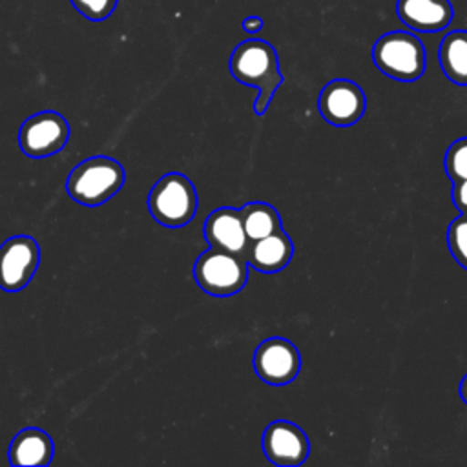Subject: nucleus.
Here are the masks:
<instances>
[{
    "instance_id": "obj_1",
    "label": "nucleus",
    "mask_w": 467,
    "mask_h": 467,
    "mask_svg": "<svg viewBox=\"0 0 467 467\" xmlns=\"http://www.w3.org/2000/svg\"><path fill=\"white\" fill-rule=\"evenodd\" d=\"M228 66L232 77L237 82L257 88L254 111L263 115L270 106L274 93L283 84V73L279 69V57L275 47L266 40L248 38L234 47Z\"/></svg>"
},
{
    "instance_id": "obj_2",
    "label": "nucleus",
    "mask_w": 467,
    "mask_h": 467,
    "mask_svg": "<svg viewBox=\"0 0 467 467\" xmlns=\"http://www.w3.org/2000/svg\"><path fill=\"white\" fill-rule=\"evenodd\" d=\"M122 164L106 155H95L78 162L67 175L69 197L84 206H100L109 201L124 184Z\"/></svg>"
},
{
    "instance_id": "obj_3",
    "label": "nucleus",
    "mask_w": 467,
    "mask_h": 467,
    "mask_svg": "<svg viewBox=\"0 0 467 467\" xmlns=\"http://www.w3.org/2000/svg\"><path fill=\"white\" fill-rule=\"evenodd\" d=\"M372 60L383 75L400 82H414L425 73L427 53L414 33L390 31L374 42Z\"/></svg>"
},
{
    "instance_id": "obj_4",
    "label": "nucleus",
    "mask_w": 467,
    "mask_h": 467,
    "mask_svg": "<svg viewBox=\"0 0 467 467\" xmlns=\"http://www.w3.org/2000/svg\"><path fill=\"white\" fill-rule=\"evenodd\" d=\"M197 204L199 197L193 182L179 171L162 175L148 195V210L151 217L168 228L188 224L197 212Z\"/></svg>"
},
{
    "instance_id": "obj_5",
    "label": "nucleus",
    "mask_w": 467,
    "mask_h": 467,
    "mask_svg": "<svg viewBox=\"0 0 467 467\" xmlns=\"http://www.w3.org/2000/svg\"><path fill=\"white\" fill-rule=\"evenodd\" d=\"M248 266L246 257L210 246L193 263V279L208 296L226 297L244 288Z\"/></svg>"
},
{
    "instance_id": "obj_6",
    "label": "nucleus",
    "mask_w": 467,
    "mask_h": 467,
    "mask_svg": "<svg viewBox=\"0 0 467 467\" xmlns=\"http://www.w3.org/2000/svg\"><path fill=\"white\" fill-rule=\"evenodd\" d=\"M69 124L57 111H40L27 117L18 131V146L31 159L58 153L69 139Z\"/></svg>"
},
{
    "instance_id": "obj_7",
    "label": "nucleus",
    "mask_w": 467,
    "mask_h": 467,
    "mask_svg": "<svg viewBox=\"0 0 467 467\" xmlns=\"http://www.w3.org/2000/svg\"><path fill=\"white\" fill-rule=\"evenodd\" d=\"M40 265V246L29 235H13L0 244V288L20 292Z\"/></svg>"
},
{
    "instance_id": "obj_8",
    "label": "nucleus",
    "mask_w": 467,
    "mask_h": 467,
    "mask_svg": "<svg viewBox=\"0 0 467 467\" xmlns=\"http://www.w3.org/2000/svg\"><path fill=\"white\" fill-rule=\"evenodd\" d=\"M254 370L268 385H286L301 370L297 347L285 337H268L254 352Z\"/></svg>"
},
{
    "instance_id": "obj_9",
    "label": "nucleus",
    "mask_w": 467,
    "mask_h": 467,
    "mask_svg": "<svg viewBox=\"0 0 467 467\" xmlns=\"http://www.w3.org/2000/svg\"><path fill=\"white\" fill-rule=\"evenodd\" d=\"M317 109L328 124L352 126L363 117L367 97L354 80L336 78L321 89Z\"/></svg>"
},
{
    "instance_id": "obj_10",
    "label": "nucleus",
    "mask_w": 467,
    "mask_h": 467,
    "mask_svg": "<svg viewBox=\"0 0 467 467\" xmlns=\"http://www.w3.org/2000/svg\"><path fill=\"white\" fill-rule=\"evenodd\" d=\"M263 452L279 467L301 465L310 452V441L301 427L288 420L272 421L263 432Z\"/></svg>"
},
{
    "instance_id": "obj_11",
    "label": "nucleus",
    "mask_w": 467,
    "mask_h": 467,
    "mask_svg": "<svg viewBox=\"0 0 467 467\" xmlns=\"http://www.w3.org/2000/svg\"><path fill=\"white\" fill-rule=\"evenodd\" d=\"M204 239L212 248L224 250L241 257H246L252 241L246 235L241 210L237 208H217L204 221Z\"/></svg>"
},
{
    "instance_id": "obj_12",
    "label": "nucleus",
    "mask_w": 467,
    "mask_h": 467,
    "mask_svg": "<svg viewBox=\"0 0 467 467\" xmlns=\"http://www.w3.org/2000/svg\"><path fill=\"white\" fill-rule=\"evenodd\" d=\"M396 13L407 27L423 33L441 31L454 18L449 0H398Z\"/></svg>"
},
{
    "instance_id": "obj_13",
    "label": "nucleus",
    "mask_w": 467,
    "mask_h": 467,
    "mask_svg": "<svg viewBox=\"0 0 467 467\" xmlns=\"http://www.w3.org/2000/svg\"><path fill=\"white\" fill-rule=\"evenodd\" d=\"M294 255V243L290 235L281 228L263 239H257L250 244L246 261L257 272L272 274L283 270Z\"/></svg>"
},
{
    "instance_id": "obj_14",
    "label": "nucleus",
    "mask_w": 467,
    "mask_h": 467,
    "mask_svg": "<svg viewBox=\"0 0 467 467\" xmlns=\"http://www.w3.org/2000/svg\"><path fill=\"white\" fill-rule=\"evenodd\" d=\"M55 454V445L51 436L36 427H27L16 432L9 445V463L11 465H33L46 467L51 463Z\"/></svg>"
},
{
    "instance_id": "obj_15",
    "label": "nucleus",
    "mask_w": 467,
    "mask_h": 467,
    "mask_svg": "<svg viewBox=\"0 0 467 467\" xmlns=\"http://www.w3.org/2000/svg\"><path fill=\"white\" fill-rule=\"evenodd\" d=\"M438 55L445 77L458 86H467V31L454 29L447 33Z\"/></svg>"
},
{
    "instance_id": "obj_16",
    "label": "nucleus",
    "mask_w": 467,
    "mask_h": 467,
    "mask_svg": "<svg viewBox=\"0 0 467 467\" xmlns=\"http://www.w3.org/2000/svg\"><path fill=\"white\" fill-rule=\"evenodd\" d=\"M239 210H241V217H243L246 235L252 243L281 230V215L268 202L254 201V202H246Z\"/></svg>"
},
{
    "instance_id": "obj_17",
    "label": "nucleus",
    "mask_w": 467,
    "mask_h": 467,
    "mask_svg": "<svg viewBox=\"0 0 467 467\" xmlns=\"http://www.w3.org/2000/svg\"><path fill=\"white\" fill-rule=\"evenodd\" d=\"M445 173L452 182L467 181V137L454 140L445 153Z\"/></svg>"
},
{
    "instance_id": "obj_18",
    "label": "nucleus",
    "mask_w": 467,
    "mask_h": 467,
    "mask_svg": "<svg viewBox=\"0 0 467 467\" xmlns=\"http://www.w3.org/2000/svg\"><path fill=\"white\" fill-rule=\"evenodd\" d=\"M447 244L452 257L467 270V213L452 219L447 228Z\"/></svg>"
},
{
    "instance_id": "obj_19",
    "label": "nucleus",
    "mask_w": 467,
    "mask_h": 467,
    "mask_svg": "<svg viewBox=\"0 0 467 467\" xmlns=\"http://www.w3.org/2000/svg\"><path fill=\"white\" fill-rule=\"evenodd\" d=\"M119 0H71L73 7L88 20L99 22L108 18L115 7H117Z\"/></svg>"
},
{
    "instance_id": "obj_20",
    "label": "nucleus",
    "mask_w": 467,
    "mask_h": 467,
    "mask_svg": "<svg viewBox=\"0 0 467 467\" xmlns=\"http://www.w3.org/2000/svg\"><path fill=\"white\" fill-rule=\"evenodd\" d=\"M451 197H452L454 206H456L462 213H467V181L452 182Z\"/></svg>"
},
{
    "instance_id": "obj_21",
    "label": "nucleus",
    "mask_w": 467,
    "mask_h": 467,
    "mask_svg": "<svg viewBox=\"0 0 467 467\" xmlns=\"http://www.w3.org/2000/svg\"><path fill=\"white\" fill-rule=\"evenodd\" d=\"M263 18L261 16H255V15H252V16H246L244 20H243V29L248 33V35H255V33H259L261 29H263Z\"/></svg>"
},
{
    "instance_id": "obj_22",
    "label": "nucleus",
    "mask_w": 467,
    "mask_h": 467,
    "mask_svg": "<svg viewBox=\"0 0 467 467\" xmlns=\"http://www.w3.org/2000/svg\"><path fill=\"white\" fill-rule=\"evenodd\" d=\"M460 396H462L463 403H467V374L463 376V379L460 383Z\"/></svg>"
}]
</instances>
